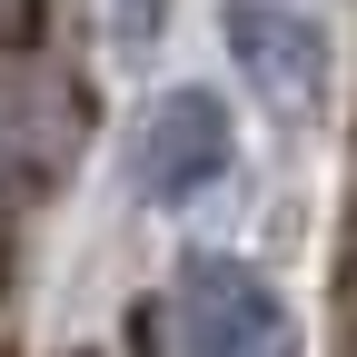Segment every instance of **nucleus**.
Listing matches in <instances>:
<instances>
[{"instance_id": "2", "label": "nucleus", "mask_w": 357, "mask_h": 357, "mask_svg": "<svg viewBox=\"0 0 357 357\" xmlns=\"http://www.w3.org/2000/svg\"><path fill=\"white\" fill-rule=\"evenodd\" d=\"M169 328H178V357H288V307L238 258H189Z\"/></svg>"}, {"instance_id": "1", "label": "nucleus", "mask_w": 357, "mask_h": 357, "mask_svg": "<svg viewBox=\"0 0 357 357\" xmlns=\"http://www.w3.org/2000/svg\"><path fill=\"white\" fill-rule=\"evenodd\" d=\"M208 178H229V109L208 89H159L139 109V129H129V189L149 208H178Z\"/></svg>"}, {"instance_id": "3", "label": "nucleus", "mask_w": 357, "mask_h": 357, "mask_svg": "<svg viewBox=\"0 0 357 357\" xmlns=\"http://www.w3.org/2000/svg\"><path fill=\"white\" fill-rule=\"evenodd\" d=\"M218 30H229L238 70L278 109H318L328 100V30L307 20L298 0H218Z\"/></svg>"}]
</instances>
